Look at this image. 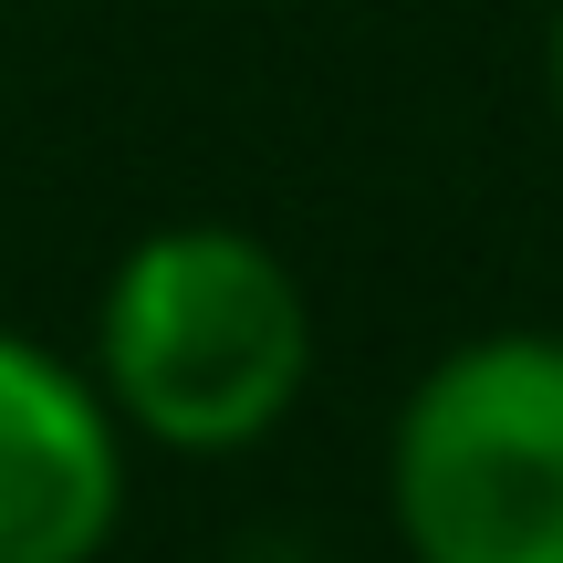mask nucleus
<instances>
[{
	"instance_id": "2",
	"label": "nucleus",
	"mask_w": 563,
	"mask_h": 563,
	"mask_svg": "<svg viewBox=\"0 0 563 563\" xmlns=\"http://www.w3.org/2000/svg\"><path fill=\"white\" fill-rule=\"evenodd\" d=\"M407 563H563V334H470L386 428Z\"/></svg>"
},
{
	"instance_id": "1",
	"label": "nucleus",
	"mask_w": 563,
	"mask_h": 563,
	"mask_svg": "<svg viewBox=\"0 0 563 563\" xmlns=\"http://www.w3.org/2000/svg\"><path fill=\"white\" fill-rule=\"evenodd\" d=\"M95 386L125 439L167 460H241L313 386V292L230 220H167L104 272Z\"/></svg>"
},
{
	"instance_id": "4",
	"label": "nucleus",
	"mask_w": 563,
	"mask_h": 563,
	"mask_svg": "<svg viewBox=\"0 0 563 563\" xmlns=\"http://www.w3.org/2000/svg\"><path fill=\"white\" fill-rule=\"evenodd\" d=\"M543 95H553V125H563V0H553V32H543Z\"/></svg>"
},
{
	"instance_id": "3",
	"label": "nucleus",
	"mask_w": 563,
	"mask_h": 563,
	"mask_svg": "<svg viewBox=\"0 0 563 563\" xmlns=\"http://www.w3.org/2000/svg\"><path fill=\"white\" fill-rule=\"evenodd\" d=\"M125 522V418L95 365L0 323V563H95Z\"/></svg>"
}]
</instances>
